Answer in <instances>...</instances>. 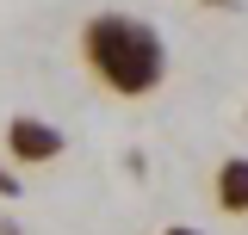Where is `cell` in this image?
Masks as SVG:
<instances>
[{
	"instance_id": "cell-1",
	"label": "cell",
	"mask_w": 248,
	"mask_h": 235,
	"mask_svg": "<svg viewBox=\"0 0 248 235\" xmlns=\"http://www.w3.org/2000/svg\"><path fill=\"white\" fill-rule=\"evenodd\" d=\"M81 62L106 93L118 99H149L168 81V44L149 19L130 13H93L81 25Z\"/></svg>"
},
{
	"instance_id": "cell-2",
	"label": "cell",
	"mask_w": 248,
	"mask_h": 235,
	"mask_svg": "<svg viewBox=\"0 0 248 235\" xmlns=\"http://www.w3.org/2000/svg\"><path fill=\"white\" fill-rule=\"evenodd\" d=\"M62 130L56 124H44V118H6V155H13V161H19V167H50V161H56L62 155Z\"/></svg>"
},
{
	"instance_id": "cell-3",
	"label": "cell",
	"mask_w": 248,
	"mask_h": 235,
	"mask_svg": "<svg viewBox=\"0 0 248 235\" xmlns=\"http://www.w3.org/2000/svg\"><path fill=\"white\" fill-rule=\"evenodd\" d=\"M211 205L223 217H248V155H223L211 167Z\"/></svg>"
},
{
	"instance_id": "cell-4",
	"label": "cell",
	"mask_w": 248,
	"mask_h": 235,
	"mask_svg": "<svg viewBox=\"0 0 248 235\" xmlns=\"http://www.w3.org/2000/svg\"><path fill=\"white\" fill-rule=\"evenodd\" d=\"M0 198H19V174L13 167H0Z\"/></svg>"
},
{
	"instance_id": "cell-5",
	"label": "cell",
	"mask_w": 248,
	"mask_h": 235,
	"mask_svg": "<svg viewBox=\"0 0 248 235\" xmlns=\"http://www.w3.org/2000/svg\"><path fill=\"white\" fill-rule=\"evenodd\" d=\"M161 235H205V229H192V223H168Z\"/></svg>"
},
{
	"instance_id": "cell-6",
	"label": "cell",
	"mask_w": 248,
	"mask_h": 235,
	"mask_svg": "<svg viewBox=\"0 0 248 235\" xmlns=\"http://www.w3.org/2000/svg\"><path fill=\"white\" fill-rule=\"evenodd\" d=\"M0 235H25V229H19V223H13V217H0Z\"/></svg>"
}]
</instances>
